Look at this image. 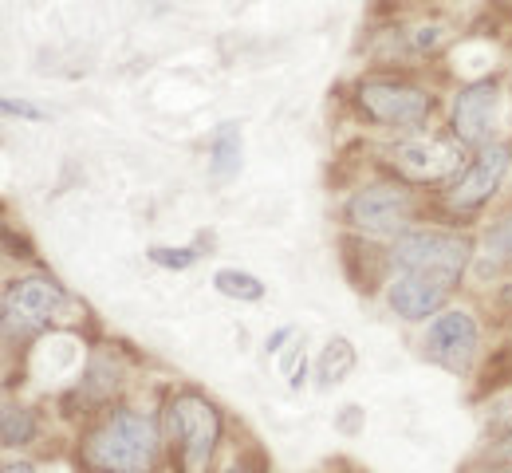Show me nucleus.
<instances>
[{"instance_id":"3","label":"nucleus","mask_w":512,"mask_h":473,"mask_svg":"<svg viewBox=\"0 0 512 473\" xmlns=\"http://www.w3.org/2000/svg\"><path fill=\"white\" fill-rule=\"evenodd\" d=\"M170 438L178 446L182 473H209L217 442H221V414L197 391H182L170 403Z\"/></svg>"},{"instance_id":"5","label":"nucleus","mask_w":512,"mask_h":473,"mask_svg":"<svg viewBox=\"0 0 512 473\" xmlns=\"http://www.w3.org/2000/svg\"><path fill=\"white\" fill-rule=\"evenodd\" d=\"M359 107L367 111V119H375L383 127L414 131L430 119L434 99L422 87H410V83H398V79H367L359 87Z\"/></svg>"},{"instance_id":"19","label":"nucleus","mask_w":512,"mask_h":473,"mask_svg":"<svg viewBox=\"0 0 512 473\" xmlns=\"http://www.w3.org/2000/svg\"><path fill=\"white\" fill-rule=\"evenodd\" d=\"M292 336H296V328H280L276 336H268V355H272V351H280V343H284V339H292Z\"/></svg>"},{"instance_id":"7","label":"nucleus","mask_w":512,"mask_h":473,"mask_svg":"<svg viewBox=\"0 0 512 473\" xmlns=\"http://www.w3.org/2000/svg\"><path fill=\"white\" fill-rule=\"evenodd\" d=\"M509 166H512V150L505 146V142H489V146H481V150L469 158V166L453 178V186H449V205H453L457 213H473V209H481V205L501 190Z\"/></svg>"},{"instance_id":"4","label":"nucleus","mask_w":512,"mask_h":473,"mask_svg":"<svg viewBox=\"0 0 512 473\" xmlns=\"http://www.w3.org/2000/svg\"><path fill=\"white\" fill-rule=\"evenodd\" d=\"M67 292L52 276H20L4 292V328L8 336H28L36 328H48L56 316L67 312Z\"/></svg>"},{"instance_id":"12","label":"nucleus","mask_w":512,"mask_h":473,"mask_svg":"<svg viewBox=\"0 0 512 473\" xmlns=\"http://www.w3.org/2000/svg\"><path fill=\"white\" fill-rule=\"evenodd\" d=\"M241 154H245V138L237 123H221L209 138V174L217 182H229L241 170Z\"/></svg>"},{"instance_id":"10","label":"nucleus","mask_w":512,"mask_h":473,"mask_svg":"<svg viewBox=\"0 0 512 473\" xmlns=\"http://www.w3.org/2000/svg\"><path fill=\"white\" fill-rule=\"evenodd\" d=\"M390 162L410 182H442L453 170H461V142H449V138H414V142H402L390 154Z\"/></svg>"},{"instance_id":"1","label":"nucleus","mask_w":512,"mask_h":473,"mask_svg":"<svg viewBox=\"0 0 512 473\" xmlns=\"http://www.w3.org/2000/svg\"><path fill=\"white\" fill-rule=\"evenodd\" d=\"M158 426L138 410H111L83 442V466L91 473H150L158 462Z\"/></svg>"},{"instance_id":"20","label":"nucleus","mask_w":512,"mask_h":473,"mask_svg":"<svg viewBox=\"0 0 512 473\" xmlns=\"http://www.w3.org/2000/svg\"><path fill=\"white\" fill-rule=\"evenodd\" d=\"M4 473H36L28 462H4Z\"/></svg>"},{"instance_id":"8","label":"nucleus","mask_w":512,"mask_h":473,"mask_svg":"<svg viewBox=\"0 0 512 473\" xmlns=\"http://www.w3.org/2000/svg\"><path fill=\"white\" fill-rule=\"evenodd\" d=\"M426 355L453 375H465L477 355V324L465 308H446L426 332Z\"/></svg>"},{"instance_id":"13","label":"nucleus","mask_w":512,"mask_h":473,"mask_svg":"<svg viewBox=\"0 0 512 473\" xmlns=\"http://www.w3.org/2000/svg\"><path fill=\"white\" fill-rule=\"evenodd\" d=\"M481 253H485V265L481 269H509L512 265V213H505L501 221H493L481 237Z\"/></svg>"},{"instance_id":"15","label":"nucleus","mask_w":512,"mask_h":473,"mask_svg":"<svg viewBox=\"0 0 512 473\" xmlns=\"http://www.w3.org/2000/svg\"><path fill=\"white\" fill-rule=\"evenodd\" d=\"M213 288L229 300H260L264 296V284L256 280L253 272H241V269H221L213 276Z\"/></svg>"},{"instance_id":"11","label":"nucleus","mask_w":512,"mask_h":473,"mask_svg":"<svg viewBox=\"0 0 512 473\" xmlns=\"http://www.w3.org/2000/svg\"><path fill=\"white\" fill-rule=\"evenodd\" d=\"M453 288L438 284V280H426V276H410V272H394L390 280V308L402 316V320H426L434 312H442L446 296Z\"/></svg>"},{"instance_id":"18","label":"nucleus","mask_w":512,"mask_h":473,"mask_svg":"<svg viewBox=\"0 0 512 473\" xmlns=\"http://www.w3.org/2000/svg\"><path fill=\"white\" fill-rule=\"evenodd\" d=\"M4 115H12V119L20 115V119H36V123L44 119L40 107H32V103H16V99H4Z\"/></svg>"},{"instance_id":"2","label":"nucleus","mask_w":512,"mask_h":473,"mask_svg":"<svg viewBox=\"0 0 512 473\" xmlns=\"http://www.w3.org/2000/svg\"><path fill=\"white\" fill-rule=\"evenodd\" d=\"M473 257V241L465 233H449V229H414L402 233L390 249V269L410 272V276H426L453 288L461 280V272L469 269Z\"/></svg>"},{"instance_id":"17","label":"nucleus","mask_w":512,"mask_h":473,"mask_svg":"<svg viewBox=\"0 0 512 473\" xmlns=\"http://www.w3.org/2000/svg\"><path fill=\"white\" fill-rule=\"evenodd\" d=\"M146 257H150L154 265H162V269H190L193 261H197V253H193V249H162V245H158V249H150Z\"/></svg>"},{"instance_id":"21","label":"nucleus","mask_w":512,"mask_h":473,"mask_svg":"<svg viewBox=\"0 0 512 473\" xmlns=\"http://www.w3.org/2000/svg\"><path fill=\"white\" fill-rule=\"evenodd\" d=\"M229 473H253V470H245V466H237V470H229Z\"/></svg>"},{"instance_id":"16","label":"nucleus","mask_w":512,"mask_h":473,"mask_svg":"<svg viewBox=\"0 0 512 473\" xmlns=\"http://www.w3.org/2000/svg\"><path fill=\"white\" fill-rule=\"evenodd\" d=\"M0 434H4V446H24V442H32V434H36V418H32V410H24V406H8V410H4V426H0Z\"/></svg>"},{"instance_id":"6","label":"nucleus","mask_w":512,"mask_h":473,"mask_svg":"<svg viewBox=\"0 0 512 473\" xmlns=\"http://www.w3.org/2000/svg\"><path fill=\"white\" fill-rule=\"evenodd\" d=\"M343 217H347L351 229L371 233V237L402 233L414 221V198H410V190L390 186V182L363 186L359 194H351V202L343 205Z\"/></svg>"},{"instance_id":"14","label":"nucleus","mask_w":512,"mask_h":473,"mask_svg":"<svg viewBox=\"0 0 512 473\" xmlns=\"http://www.w3.org/2000/svg\"><path fill=\"white\" fill-rule=\"evenodd\" d=\"M355 367V347L347 343L343 336H335L320 355V379L323 383H343Z\"/></svg>"},{"instance_id":"9","label":"nucleus","mask_w":512,"mask_h":473,"mask_svg":"<svg viewBox=\"0 0 512 473\" xmlns=\"http://www.w3.org/2000/svg\"><path fill=\"white\" fill-rule=\"evenodd\" d=\"M497 103H501V91L493 79H477L469 83L457 103H453V138L461 146H489L493 131H497Z\"/></svg>"},{"instance_id":"22","label":"nucleus","mask_w":512,"mask_h":473,"mask_svg":"<svg viewBox=\"0 0 512 473\" xmlns=\"http://www.w3.org/2000/svg\"><path fill=\"white\" fill-rule=\"evenodd\" d=\"M493 473H512V470H493Z\"/></svg>"}]
</instances>
